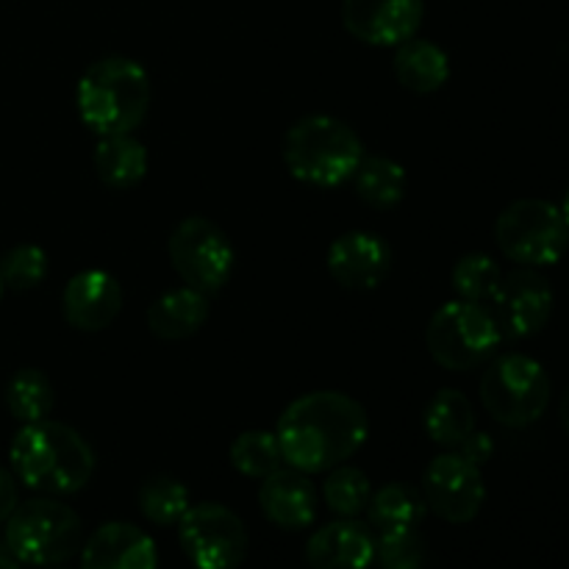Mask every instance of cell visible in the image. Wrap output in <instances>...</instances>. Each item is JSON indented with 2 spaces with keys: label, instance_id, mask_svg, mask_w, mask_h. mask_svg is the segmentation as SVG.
Masks as SVG:
<instances>
[{
  "label": "cell",
  "instance_id": "1",
  "mask_svg": "<svg viewBox=\"0 0 569 569\" xmlns=\"http://www.w3.org/2000/svg\"><path fill=\"white\" fill-rule=\"evenodd\" d=\"M276 437L289 467L317 476L359 453L370 437V417L350 395L322 389L300 395L281 411Z\"/></svg>",
  "mask_w": 569,
  "mask_h": 569
},
{
  "label": "cell",
  "instance_id": "10",
  "mask_svg": "<svg viewBox=\"0 0 569 569\" xmlns=\"http://www.w3.org/2000/svg\"><path fill=\"white\" fill-rule=\"evenodd\" d=\"M178 542L194 569H239L248 556V528L222 503H194L178 522Z\"/></svg>",
  "mask_w": 569,
  "mask_h": 569
},
{
  "label": "cell",
  "instance_id": "37",
  "mask_svg": "<svg viewBox=\"0 0 569 569\" xmlns=\"http://www.w3.org/2000/svg\"><path fill=\"white\" fill-rule=\"evenodd\" d=\"M3 295H6V283H3V278H0V300H3Z\"/></svg>",
  "mask_w": 569,
  "mask_h": 569
},
{
  "label": "cell",
  "instance_id": "11",
  "mask_svg": "<svg viewBox=\"0 0 569 569\" xmlns=\"http://www.w3.org/2000/svg\"><path fill=\"white\" fill-rule=\"evenodd\" d=\"M422 498L428 511L442 517L450 526H465L481 515L487 503V483L481 467L467 461L456 450L439 453L422 472Z\"/></svg>",
  "mask_w": 569,
  "mask_h": 569
},
{
  "label": "cell",
  "instance_id": "17",
  "mask_svg": "<svg viewBox=\"0 0 569 569\" xmlns=\"http://www.w3.org/2000/svg\"><path fill=\"white\" fill-rule=\"evenodd\" d=\"M81 569H159V550L142 528L106 522L83 542Z\"/></svg>",
  "mask_w": 569,
  "mask_h": 569
},
{
  "label": "cell",
  "instance_id": "34",
  "mask_svg": "<svg viewBox=\"0 0 569 569\" xmlns=\"http://www.w3.org/2000/svg\"><path fill=\"white\" fill-rule=\"evenodd\" d=\"M0 569H20V561L6 542H0Z\"/></svg>",
  "mask_w": 569,
  "mask_h": 569
},
{
  "label": "cell",
  "instance_id": "33",
  "mask_svg": "<svg viewBox=\"0 0 569 569\" xmlns=\"http://www.w3.org/2000/svg\"><path fill=\"white\" fill-rule=\"evenodd\" d=\"M17 503H20V498H17V478L0 467V526H6Z\"/></svg>",
  "mask_w": 569,
  "mask_h": 569
},
{
  "label": "cell",
  "instance_id": "6",
  "mask_svg": "<svg viewBox=\"0 0 569 569\" xmlns=\"http://www.w3.org/2000/svg\"><path fill=\"white\" fill-rule=\"evenodd\" d=\"M503 333L492 309L470 300H448L431 315L426 328V348L439 367L453 372L476 370L495 359Z\"/></svg>",
  "mask_w": 569,
  "mask_h": 569
},
{
  "label": "cell",
  "instance_id": "13",
  "mask_svg": "<svg viewBox=\"0 0 569 569\" xmlns=\"http://www.w3.org/2000/svg\"><path fill=\"white\" fill-rule=\"evenodd\" d=\"M422 14V0H342L345 31L372 48H398L417 37Z\"/></svg>",
  "mask_w": 569,
  "mask_h": 569
},
{
  "label": "cell",
  "instance_id": "24",
  "mask_svg": "<svg viewBox=\"0 0 569 569\" xmlns=\"http://www.w3.org/2000/svg\"><path fill=\"white\" fill-rule=\"evenodd\" d=\"M350 181H353V189L361 203L372 206L378 211L395 209L406 198V187H409V178H406L400 161L389 159V156L367 153Z\"/></svg>",
  "mask_w": 569,
  "mask_h": 569
},
{
  "label": "cell",
  "instance_id": "22",
  "mask_svg": "<svg viewBox=\"0 0 569 569\" xmlns=\"http://www.w3.org/2000/svg\"><path fill=\"white\" fill-rule=\"evenodd\" d=\"M367 517L378 533L411 531V528H420L428 517V503L422 498V489L406 481H392L372 492Z\"/></svg>",
  "mask_w": 569,
  "mask_h": 569
},
{
  "label": "cell",
  "instance_id": "18",
  "mask_svg": "<svg viewBox=\"0 0 569 569\" xmlns=\"http://www.w3.org/2000/svg\"><path fill=\"white\" fill-rule=\"evenodd\" d=\"M259 506L272 526L303 531L317 520V489L306 472L281 467L261 481Z\"/></svg>",
  "mask_w": 569,
  "mask_h": 569
},
{
  "label": "cell",
  "instance_id": "36",
  "mask_svg": "<svg viewBox=\"0 0 569 569\" xmlns=\"http://www.w3.org/2000/svg\"><path fill=\"white\" fill-rule=\"evenodd\" d=\"M561 214H565L567 231H569V189H567V194H565V203H561Z\"/></svg>",
  "mask_w": 569,
  "mask_h": 569
},
{
  "label": "cell",
  "instance_id": "29",
  "mask_svg": "<svg viewBox=\"0 0 569 569\" xmlns=\"http://www.w3.org/2000/svg\"><path fill=\"white\" fill-rule=\"evenodd\" d=\"M500 281H503V270L487 253L461 256L453 264V272H450L456 298L470 300V303H492Z\"/></svg>",
  "mask_w": 569,
  "mask_h": 569
},
{
  "label": "cell",
  "instance_id": "23",
  "mask_svg": "<svg viewBox=\"0 0 569 569\" xmlns=\"http://www.w3.org/2000/svg\"><path fill=\"white\" fill-rule=\"evenodd\" d=\"M422 426L431 442L439 448L456 450L472 431H476V411L459 389H439L426 406Z\"/></svg>",
  "mask_w": 569,
  "mask_h": 569
},
{
  "label": "cell",
  "instance_id": "12",
  "mask_svg": "<svg viewBox=\"0 0 569 569\" xmlns=\"http://www.w3.org/2000/svg\"><path fill=\"white\" fill-rule=\"evenodd\" d=\"M492 315L506 339L537 337L553 315V289L533 267L503 272L492 298Z\"/></svg>",
  "mask_w": 569,
  "mask_h": 569
},
{
  "label": "cell",
  "instance_id": "19",
  "mask_svg": "<svg viewBox=\"0 0 569 569\" xmlns=\"http://www.w3.org/2000/svg\"><path fill=\"white\" fill-rule=\"evenodd\" d=\"M209 315V295L198 292V289L178 287L159 295L150 303L144 320H148V331L153 337L167 339V342H178V339L194 337L206 326Z\"/></svg>",
  "mask_w": 569,
  "mask_h": 569
},
{
  "label": "cell",
  "instance_id": "4",
  "mask_svg": "<svg viewBox=\"0 0 569 569\" xmlns=\"http://www.w3.org/2000/svg\"><path fill=\"white\" fill-rule=\"evenodd\" d=\"M281 156L300 183L337 189L353 178L365 159V142L353 126L331 114H306L283 137Z\"/></svg>",
  "mask_w": 569,
  "mask_h": 569
},
{
  "label": "cell",
  "instance_id": "30",
  "mask_svg": "<svg viewBox=\"0 0 569 569\" xmlns=\"http://www.w3.org/2000/svg\"><path fill=\"white\" fill-rule=\"evenodd\" d=\"M48 253L39 244H14L0 256V278H3L6 289L28 292L48 278Z\"/></svg>",
  "mask_w": 569,
  "mask_h": 569
},
{
  "label": "cell",
  "instance_id": "31",
  "mask_svg": "<svg viewBox=\"0 0 569 569\" xmlns=\"http://www.w3.org/2000/svg\"><path fill=\"white\" fill-rule=\"evenodd\" d=\"M376 561L381 569H426L428 545L417 528L387 531L376 537Z\"/></svg>",
  "mask_w": 569,
  "mask_h": 569
},
{
  "label": "cell",
  "instance_id": "38",
  "mask_svg": "<svg viewBox=\"0 0 569 569\" xmlns=\"http://www.w3.org/2000/svg\"><path fill=\"white\" fill-rule=\"evenodd\" d=\"M44 569H64V567H44Z\"/></svg>",
  "mask_w": 569,
  "mask_h": 569
},
{
  "label": "cell",
  "instance_id": "28",
  "mask_svg": "<svg viewBox=\"0 0 569 569\" xmlns=\"http://www.w3.org/2000/svg\"><path fill=\"white\" fill-rule=\"evenodd\" d=\"M372 498V483L359 467L339 465L326 472L322 481V500L337 517H359L365 515Z\"/></svg>",
  "mask_w": 569,
  "mask_h": 569
},
{
  "label": "cell",
  "instance_id": "7",
  "mask_svg": "<svg viewBox=\"0 0 569 569\" xmlns=\"http://www.w3.org/2000/svg\"><path fill=\"white\" fill-rule=\"evenodd\" d=\"M550 376L526 353L495 356L481 378V403L495 422L526 428L542 420L550 403Z\"/></svg>",
  "mask_w": 569,
  "mask_h": 569
},
{
  "label": "cell",
  "instance_id": "5",
  "mask_svg": "<svg viewBox=\"0 0 569 569\" xmlns=\"http://www.w3.org/2000/svg\"><path fill=\"white\" fill-rule=\"evenodd\" d=\"M3 542L20 565L59 567L83 548L81 517L48 495L31 498L11 511Z\"/></svg>",
  "mask_w": 569,
  "mask_h": 569
},
{
  "label": "cell",
  "instance_id": "8",
  "mask_svg": "<svg viewBox=\"0 0 569 569\" xmlns=\"http://www.w3.org/2000/svg\"><path fill=\"white\" fill-rule=\"evenodd\" d=\"M495 242L517 267H550L569 250L565 214L550 200L520 198L500 211L495 222Z\"/></svg>",
  "mask_w": 569,
  "mask_h": 569
},
{
  "label": "cell",
  "instance_id": "27",
  "mask_svg": "<svg viewBox=\"0 0 569 569\" xmlns=\"http://www.w3.org/2000/svg\"><path fill=\"white\" fill-rule=\"evenodd\" d=\"M228 459L233 470L248 478H259V481L287 465L276 431H242L231 442Z\"/></svg>",
  "mask_w": 569,
  "mask_h": 569
},
{
  "label": "cell",
  "instance_id": "32",
  "mask_svg": "<svg viewBox=\"0 0 569 569\" xmlns=\"http://www.w3.org/2000/svg\"><path fill=\"white\" fill-rule=\"evenodd\" d=\"M456 453L465 456V459L472 461L476 467H483L495 456V442H492V437H489V433L472 431L470 437H467L465 442L456 448Z\"/></svg>",
  "mask_w": 569,
  "mask_h": 569
},
{
  "label": "cell",
  "instance_id": "16",
  "mask_svg": "<svg viewBox=\"0 0 569 569\" xmlns=\"http://www.w3.org/2000/svg\"><path fill=\"white\" fill-rule=\"evenodd\" d=\"M306 561L311 569H370L376 561V533L356 517H339L311 533Z\"/></svg>",
  "mask_w": 569,
  "mask_h": 569
},
{
  "label": "cell",
  "instance_id": "15",
  "mask_svg": "<svg viewBox=\"0 0 569 569\" xmlns=\"http://www.w3.org/2000/svg\"><path fill=\"white\" fill-rule=\"evenodd\" d=\"M122 309V287L111 272L98 270H81L67 281L64 292H61V311L64 320L70 322L76 331L98 333L106 331L111 322L117 320Z\"/></svg>",
  "mask_w": 569,
  "mask_h": 569
},
{
  "label": "cell",
  "instance_id": "21",
  "mask_svg": "<svg viewBox=\"0 0 569 569\" xmlns=\"http://www.w3.org/2000/svg\"><path fill=\"white\" fill-rule=\"evenodd\" d=\"M148 148L133 133L100 137L94 148V172L109 189H131L148 176Z\"/></svg>",
  "mask_w": 569,
  "mask_h": 569
},
{
  "label": "cell",
  "instance_id": "2",
  "mask_svg": "<svg viewBox=\"0 0 569 569\" xmlns=\"http://www.w3.org/2000/svg\"><path fill=\"white\" fill-rule=\"evenodd\" d=\"M9 461L17 481L48 498L81 492L94 472L92 445L72 426L50 417L28 422L14 433Z\"/></svg>",
  "mask_w": 569,
  "mask_h": 569
},
{
  "label": "cell",
  "instance_id": "9",
  "mask_svg": "<svg viewBox=\"0 0 569 569\" xmlns=\"http://www.w3.org/2000/svg\"><path fill=\"white\" fill-rule=\"evenodd\" d=\"M167 256L183 287L214 295L237 270V248L209 217H183L167 239Z\"/></svg>",
  "mask_w": 569,
  "mask_h": 569
},
{
  "label": "cell",
  "instance_id": "35",
  "mask_svg": "<svg viewBox=\"0 0 569 569\" xmlns=\"http://www.w3.org/2000/svg\"><path fill=\"white\" fill-rule=\"evenodd\" d=\"M559 417H561V426H565V431L569 433V389L565 392V398H561V409H559Z\"/></svg>",
  "mask_w": 569,
  "mask_h": 569
},
{
  "label": "cell",
  "instance_id": "25",
  "mask_svg": "<svg viewBox=\"0 0 569 569\" xmlns=\"http://www.w3.org/2000/svg\"><path fill=\"white\" fill-rule=\"evenodd\" d=\"M6 409L14 417L17 422L28 426V422L48 420L56 409V389L50 383V378L42 370H17L14 376L6 383Z\"/></svg>",
  "mask_w": 569,
  "mask_h": 569
},
{
  "label": "cell",
  "instance_id": "14",
  "mask_svg": "<svg viewBox=\"0 0 569 569\" xmlns=\"http://www.w3.org/2000/svg\"><path fill=\"white\" fill-rule=\"evenodd\" d=\"M395 264V250L381 233L348 231L331 242L326 253V267L333 281L345 289L370 292L381 287Z\"/></svg>",
  "mask_w": 569,
  "mask_h": 569
},
{
  "label": "cell",
  "instance_id": "20",
  "mask_svg": "<svg viewBox=\"0 0 569 569\" xmlns=\"http://www.w3.org/2000/svg\"><path fill=\"white\" fill-rule=\"evenodd\" d=\"M395 76L400 87L415 94H431L448 83L450 59L437 42L431 39L411 37L395 50Z\"/></svg>",
  "mask_w": 569,
  "mask_h": 569
},
{
  "label": "cell",
  "instance_id": "3",
  "mask_svg": "<svg viewBox=\"0 0 569 569\" xmlns=\"http://www.w3.org/2000/svg\"><path fill=\"white\" fill-rule=\"evenodd\" d=\"M150 98L148 70L128 56H103L87 67L76 87L78 117L98 139L137 131Z\"/></svg>",
  "mask_w": 569,
  "mask_h": 569
},
{
  "label": "cell",
  "instance_id": "26",
  "mask_svg": "<svg viewBox=\"0 0 569 569\" xmlns=\"http://www.w3.org/2000/svg\"><path fill=\"white\" fill-rule=\"evenodd\" d=\"M137 500L144 520H150L153 526L161 528L178 526L181 517L189 511V506H192L187 483H181L172 476H150L148 481L139 487Z\"/></svg>",
  "mask_w": 569,
  "mask_h": 569
}]
</instances>
